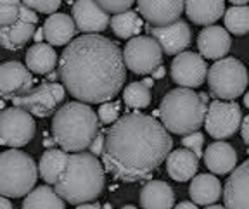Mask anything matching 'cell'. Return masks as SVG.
Returning a JSON list of instances; mask_svg holds the SVG:
<instances>
[{
  "mask_svg": "<svg viewBox=\"0 0 249 209\" xmlns=\"http://www.w3.org/2000/svg\"><path fill=\"white\" fill-rule=\"evenodd\" d=\"M126 62L118 43L99 33L74 38L59 57V74L68 92L87 104L116 97L126 80Z\"/></svg>",
  "mask_w": 249,
  "mask_h": 209,
  "instance_id": "obj_1",
  "label": "cell"
},
{
  "mask_svg": "<svg viewBox=\"0 0 249 209\" xmlns=\"http://www.w3.org/2000/svg\"><path fill=\"white\" fill-rule=\"evenodd\" d=\"M173 139L166 126L147 114H124L106 133L102 163L121 182L151 178L168 159Z\"/></svg>",
  "mask_w": 249,
  "mask_h": 209,
  "instance_id": "obj_2",
  "label": "cell"
},
{
  "mask_svg": "<svg viewBox=\"0 0 249 209\" xmlns=\"http://www.w3.org/2000/svg\"><path fill=\"white\" fill-rule=\"evenodd\" d=\"M104 163L92 152L70 154L66 168L55 183V190L70 204L95 201L104 189Z\"/></svg>",
  "mask_w": 249,
  "mask_h": 209,
  "instance_id": "obj_3",
  "label": "cell"
},
{
  "mask_svg": "<svg viewBox=\"0 0 249 209\" xmlns=\"http://www.w3.org/2000/svg\"><path fill=\"white\" fill-rule=\"evenodd\" d=\"M99 114L87 102L74 101L57 109L52 118V135L61 149L82 152L99 135Z\"/></svg>",
  "mask_w": 249,
  "mask_h": 209,
  "instance_id": "obj_4",
  "label": "cell"
},
{
  "mask_svg": "<svg viewBox=\"0 0 249 209\" xmlns=\"http://www.w3.org/2000/svg\"><path fill=\"white\" fill-rule=\"evenodd\" d=\"M208 114V93H196L194 88L178 87L170 90L160 105L161 123L168 132L189 135L204 124Z\"/></svg>",
  "mask_w": 249,
  "mask_h": 209,
  "instance_id": "obj_5",
  "label": "cell"
},
{
  "mask_svg": "<svg viewBox=\"0 0 249 209\" xmlns=\"http://www.w3.org/2000/svg\"><path fill=\"white\" fill-rule=\"evenodd\" d=\"M40 170L26 152L9 149L0 156V194L9 199H19L33 190Z\"/></svg>",
  "mask_w": 249,
  "mask_h": 209,
  "instance_id": "obj_6",
  "label": "cell"
},
{
  "mask_svg": "<svg viewBox=\"0 0 249 209\" xmlns=\"http://www.w3.org/2000/svg\"><path fill=\"white\" fill-rule=\"evenodd\" d=\"M248 70L235 57L218 59L208 71L210 92L222 101H235L241 97L248 87Z\"/></svg>",
  "mask_w": 249,
  "mask_h": 209,
  "instance_id": "obj_7",
  "label": "cell"
},
{
  "mask_svg": "<svg viewBox=\"0 0 249 209\" xmlns=\"http://www.w3.org/2000/svg\"><path fill=\"white\" fill-rule=\"evenodd\" d=\"M35 132V120L26 109L12 105L0 114V143L5 147H24L33 140Z\"/></svg>",
  "mask_w": 249,
  "mask_h": 209,
  "instance_id": "obj_8",
  "label": "cell"
},
{
  "mask_svg": "<svg viewBox=\"0 0 249 209\" xmlns=\"http://www.w3.org/2000/svg\"><path fill=\"white\" fill-rule=\"evenodd\" d=\"M163 47L154 36H133L124 45V62L132 73L152 74L163 61Z\"/></svg>",
  "mask_w": 249,
  "mask_h": 209,
  "instance_id": "obj_9",
  "label": "cell"
},
{
  "mask_svg": "<svg viewBox=\"0 0 249 209\" xmlns=\"http://www.w3.org/2000/svg\"><path fill=\"white\" fill-rule=\"evenodd\" d=\"M64 95H66V87L59 85V83L45 82L38 87H33L23 95L14 97L12 102L18 107L26 109L33 116L47 118L51 114H55L57 105L64 101Z\"/></svg>",
  "mask_w": 249,
  "mask_h": 209,
  "instance_id": "obj_10",
  "label": "cell"
},
{
  "mask_svg": "<svg viewBox=\"0 0 249 209\" xmlns=\"http://www.w3.org/2000/svg\"><path fill=\"white\" fill-rule=\"evenodd\" d=\"M242 124V111L241 105L235 101H222L216 99L210 104L206 114V132L210 137L216 140L229 139L235 135L239 126Z\"/></svg>",
  "mask_w": 249,
  "mask_h": 209,
  "instance_id": "obj_11",
  "label": "cell"
},
{
  "mask_svg": "<svg viewBox=\"0 0 249 209\" xmlns=\"http://www.w3.org/2000/svg\"><path fill=\"white\" fill-rule=\"evenodd\" d=\"M208 76L204 57L196 52H182L171 62V78L185 88H199Z\"/></svg>",
  "mask_w": 249,
  "mask_h": 209,
  "instance_id": "obj_12",
  "label": "cell"
},
{
  "mask_svg": "<svg viewBox=\"0 0 249 209\" xmlns=\"http://www.w3.org/2000/svg\"><path fill=\"white\" fill-rule=\"evenodd\" d=\"M33 78L30 68L18 61H7L0 66V93L2 97L12 101L33 88Z\"/></svg>",
  "mask_w": 249,
  "mask_h": 209,
  "instance_id": "obj_13",
  "label": "cell"
},
{
  "mask_svg": "<svg viewBox=\"0 0 249 209\" xmlns=\"http://www.w3.org/2000/svg\"><path fill=\"white\" fill-rule=\"evenodd\" d=\"M73 19L83 35L102 33L111 24L109 12L101 7L97 0H76L73 5Z\"/></svg>",
  "mask_w": 249,
  "mask_h": 209,
  "instance_id": "obj_14",
  "label": "cell"
},
{
  "mask_svg": "<svg viewBox=\"0 0 249 209\" xmlns=\"http://www.w3.org/2000/svg\"><path fill=\"white\" fill-rule=\"evenodd\" d=\"M149 33L160 42L166 55L182 54L187 47L191 45L192 40L191 28L182 19L166 24V26H151L149 24Z\"/></svg>",
  "mask_w": 249,
  "mask_h": 209,
  "instance_id": "obj_15",
  "label": "cell"
},
{
  "mask_svg": "<svg viewBox=\"0 0 249 209\" xmlns=\"http://www.w3.org/2000/svg\"><path fill=\"white\" fill-rule=\"evenodd\" d=\"M137 5L151 26H166L180 19L185 0H137Z\"/></svg>",
  "mask_w": 249,
  "mask_h": 209,
  "instance_id": "obj_16",
  "label": "cell"
},
{
  "mask_svg": "<svg viewBox=\"0 0 249 209\" xmlns=\"http://www.w3.org/2000/svg\"><path fill=\"white\" fill-rule=\"evenodd\" d=\"M223 201L229 209H249V159L229 176L223 189Z\"/></svg>",
  "mask_w": 249,
  "mask_h": 209,
  "instance_id": "obj_17",
  "label": "cell"
},
{
  "mask_svg": "<svg viewBox=\"0 0 249 209\" xmlns=\"http://www.w3.org/2000/svg\"><path fill=\"white\" fill-rule=\"evenodd\" d=\"M197 47L202 57L206 59H223L229 54L232 40L229 31L222 26H206L197 36Z\"/></svg>",
  "mask_w": 249,
  "mask_h": 209,
  "instance_id": "obj_18",
  "label": "cell"
},
{
  "mask_svg": "<svg viewBox=\"0 0 249 209\" xmlns=\"http://www.w3.org/2000/svg\"><path fill=\"white\" fill-rule=\"evenodd\" d=\"M202 157H204L208 170L213 171L214 174L232 173L237 166V152L230 143L223 142V140L210 143Z\"/></svg>",
  "mask_w": 249,
  "mask_h": 209,
  "instance_id": "obj_19",
  "label": "cell"
},
{
  "mask_svg": "<svg viewBox=\"0 0 249 209\" xmlns=\"http://www.w3.org/2000/svg\"><path fill=\"white\" fill-rule=\"evenodd\" d=\"M199 168V156L189 149L170 152L166 159V171L175 182H189L196 176Z\"/></svg>",
  "mask_w": 249,
  "mask_h": 209,
  "instance_id": "obj_20",
  "label": "cell"
},
{
  "mask_svg": "<svg viewBox=\"0 0 249 209\" xmlns=\"http://www.w3.org/2000/svg\"><path fill=\"white\" fill-rule=\"evenodd\" d=\"M43 30H45V42H49L54 47H61L73 42L78 28L71 16L55 12V14H51L47 17Z\"/></svg>",
  "mask_w": 249,
  "mask_h": 209,
  "instance_id": "obj_21",
  "label": "cell"
},
{
  "mask_svg": "<svg viewBox=\"0 0 249 209\" xmlns=\"http://www.w3.org/2000/svg\"><path fill=\"white\" fill-rule=\"evenodd\" d=\"M175 194L166 182L151 180L140 190V208L142 209H173Z\"/></svg>",
  "mask_w": 249,
  "mask_h": 209,
  "instance_id": "obj_22",
  "label": "cell"
},
{
  "mask_svg": "<svg viewBox=\"0 0 249 209\" xmlns=\"http://www.w3.org/2000/svg\"><path fill=\"white\" fill-rule=\"evenodd\" d=\"M187 17L194 24L211 26L225 11V0H185Z\"/></svg>",
  "mask_w": 249,
  "mask_h": 209,
  "instance_id": "obj_23",
  "label": "cell"
},
{
  "mask_svg": "<svg viewBox=\"0 0 249 209\" xmlns=\"http://www.w3.org/2000/svg\"><path fill=\"white\" fill-rule=\"evenodd\" d=\"M192 201L199 206H210L222 197V183L214 174H197L189 189Z\"/></svg>",
  "mask_w": 249,
  "mask_h": 209,
  "instance_id": "obj_24",
  "label": "cell"
},
{
  "mask_svg": "<svg viewBox=\"0 0 249 209\" xmlns=\"http://www.w3.org/2000/svg\"><path fill=\"white\" fill-rule=\"evenodd\" d=\"M59 64L57 54L54 51V45L51 43H35L26 52V66L30 71L36 74H49L55 70Z\"/></svg>",
  "mask_w": 249,
  "mask_h": 209,
  "instance_id": "obj_25",
  "label": "cell"
},
{
  "mask_svg": "<svg viewBox=\"0 0 249 209\" xmlns=\"http://www.w3.org/2000/svg\"><path fill=\"white\" fill-rule=\"evenodd\" d=\"M68 161H70V154L64 149H47L40 157L38 170L42 178L45 180L49 185H55L59 176L62 174L64 168H66Z\"/></svg>",
  "mask_w": 249,
  "mask_h": 209,
  "instance_id": "obj_26",
  "label": "cell"
},
{
  "mask_svg": "<svg viewBox=\"0 0 249 209\" xmlns=\"http://www.w3.org/2000/svg\"><path fill=\"white\" fill-rule=\"evenodd\" d=\"M35 33V24L26 23V21H16L11 26L0 28V43L7 51H19L21 47H24L30 40H33Z\"/></svg>",
  "mask_w": 249,
  "mask_h": 209,
  "instance_id": "obj_27",
  "label": "cell"
},
{
  "mask_svg": "<svg viewBox=\"0 0 249 209\" xmlns=\"http://www.w3.org/2000/svg\"><path fill=\"white\" fill-rule=\"evenodd\" d=\"M23 209H64V199L49 185L36 187L24 197Z\"/></svg>",
  "mask_w": 249,
  "mask_h": 209,
  "instance_id": "obj_28",
  "label": "cell"
},
{
  "mask_svg": "<svg viewBox=\"0 0 249 209\" xmlns=\"http://www.w3.org/2000/svg\"><path fill=\"white\" fill-rule=\"evenodd\" d=\"M111 28L118 38H133V36H139L142 30V19L139 12L124 11L111 17Z\"/></svg>",
  "mask_w": 249,
  "mask_h": 209,
  "instance_id": "obj_29",
  "label": "cell"
},
{
  "mask_svg": "<svg viewBox=\"0 0 249 209\" xmlns=\"http://www.w3.org/2000/svg\"><path fill=\"white\" fill-rule=\"evenodd\" d=\"M225 28L233 35L249 31V5H233L225 12Z\"/></svg>",
  "mask_w": 249,
  "mask_h": 209,
  "instance_id": "obj_30",
  "label": "cell"
},
{
  "mask_svg": "<svg viewBox=\"0 0 249 209\" xmlns=\"http://www.w3.org/2000/svg\"><path fill=\"white\" fill-rule=\"evenodd\" d=\"M124 104L132 109H144L151 104V88L144 85V82L130 83L123 92Z\"/></svg>",
  "mask_w": 249,
  "mask_h": 209,
  "instance_id": "obj_31",
  "label": "cell"
},
{
  "mask_svg": "<svg viewBox=\"0 0 249 209\" xmlns=\"http://www.w3.org/2000/svg\"><path fill=\"white\" fill-rule=\"evenodd\" d=\"M23 0H0V26H11L19 21Z\"/></svg>",
  "mask_w": 249,
  "mask_h": 209,
  "instance_id": "obj_32",
  "label": "cell"
},
{
  "mask_svg": "<svg viewBox=\"0 0 249 209\" xmlns=\"http://www.w3.org/2000/svg\"><path fill=\"white\" fill-rule=\"evenodd\" d=\"M120 109H121L120 102H113V101L102 102L101 107H99V111H97L101 123L102 124H114L118 120H120Z\"/></svg>",
  "mask_w": 249,
  "mask_h": 209,
  "instance_id": "obj_33",
  "label": "cell"
},
{
  "mask_svg": "<svg viewBox=\"0 0 249 209\" xmlns=\"http://www.w3.org/2000/svg\"><path fill=\"white\" fill-rule=\"evenodd\" d=\"M62 0H23V4L42 14H55Z\"/></svg>",
  "mask_w": 249,
  "mask_h": 209,
  "instance_id": "obj_34",
  "label": "cell"
},
{
  "mask_svg": "<svg viewBox=\"0 0 249 209\" xmlns=\"http://www.w3.org/2000/svg\"><path fill=\"white\" fill-rule=\"evenodd\" d=\"M182 143H183V147L189 149V151H192L194 154H197L199 157H201V156H204V152H202V145H204V135H202L201 132H194V133H189V135H185L182 139Z\"/></svg>",
  "mask_w": 249,
  "mask_h": 209,
  "instance_id": "obj_35",
  "label": "cell"
},
{
  "mask_svg": "<svg viewBox=\"0 0 249 209\" xmlns=\"http://www.w3.org/2000/svg\"><path fill=\"white\" fill-rule=\"evenodd\" d=\"M101 7L106 12H111V14H120V12L130 11L133 4L137 0H97Z\"/></svg>",
  "mask_w": 249,
  "mask_h": 209,
  "instance_id": "obj_36",
  "label": "cell"
},
{
  "mask_svg": "<svg viewBox=\"0 0 249 209\" xmlns=\"http://www.w3.org/2000/svg\"><path fill=\"white\" fill-rule=\"evenodd\" d=\"M19 21H26V23L31 24H36L38 23V16H36V11H33L31 7L28 5H21V11H19Z\"/></svg>",
  "mask_w": 249,
  "mask_h": 209,
  "instance_id": "obj_37",
  "label": "cell"
},
{
  "mask_svg": "<svg viewBox=\"0 0 249 209\" xmlns=\"http://www.w3.org/2000/svg\"><path fill=\"white\" fill-rule=\"evenodd\" d=\"M104 147H106V135L102 132H99V135L95 137V140H93L92 145H90L89 152H92V154H95V156H102Z\"/></svg>",
  "mask_w": 249,
  "mask_h": 209,
  "instance_id": "obj_38",
  "label": "cell"
},
{
  "mask_svg": "<svg viewBox=\"0 0 249 209\" xmlns=\"http://www.w3.org/2000/svg\"><path fill=\"white\" fill-rule=\"evenodd\" d=\"M241 135H242V140L249 145V116H246L242 120V124H241Z\"/></svg>",
  "mask_w": 249,
  "mask_h": 209,
  "instance_id": "obj_39",
  "label": "cell"
},
{
  "mask_svg": "<svg viewBox=\"0 0 249 209\" xmlns=\"http://www.w3.org/2000/svg\"><path fill=\"white\" fill-rule=\"evenodd\" d=\"M175 209H197V204H196L194 201H192V202L185 201V202H180V204H177Z\"/></svg>",
  "mask_w": 249,
  "mask_h": 209,
  "instance_id": "obj_40",
  "label": "cell"
},
{
  "mask_svg": "<svg viewBox=\"0 0 249 209\" xmlns=\"http://www.w3.org/2000/svg\"><path fill=\"white\" fill-rule=\"evenodd\" d=\"M33 40H35L36 43H42V40H45V30H43V28H36V33H35V36H33Z\"/></svg>",
  "mask_w": 249,
  "mask_h": 209,
  "instance_id": "obj_41",
  "label": "cell"
},
{
  "mask_svg": "<svg viewBox=\"0 0 249 209\" xmlns=\"http://www.w3.org/2000/svg\"><path fill=\"white\" fill-rule=\"evenodd\" d=\"M164 73H166V70H164L163 66L156 68V70L152 71V78H154V80H161V78L164 76Z\"/></svg>",
  "mask_w": 249,
  "mask_h": 209,
  "instance_id": "obj_42",
  "label": "cell"
},
{
  "mask_svg": "<svg viewBox=\"0 0 249 209\" xmlns=\"http://www.w3.org/2000/svg\"><path fill=\"white\" fill-rule=\"evenodd\" d=\"M0 208L2 209H14L11 204V201H9V197H4V195H2V199H0Z\"/></svg>",
  "mask_w": 249,
  "mask_h": 209,
  "instance_id": "obj_43",
  "label": "cell"
},
{
  "mask_svg": "<svg viewBox=\"0 0 249 209\" xmlns=\"http://www.w3.org/2000/svg\"><path fill=\"white\" fill-rule=\"evenodd\" d=\"M76 209H101L99 204H90V202H85V204H78Z\"/></svg>",
  "mask_w": 249,
  "mask_h": 209,
  "instance_id": "obj_44",
  "label": "cell"
},
{
  "mask_svg": "<svg viewBox=\"0 0 249 209\" xmlns=\"http://www.w3.org/2000/svg\"><path fill=\"white\" fill-rule=\"evenodd\" d=\"M229 2H232L233 5H248L249 0H229Z\"/></svg>",
  "mask_w": 249,
  "mask_h": 209,
  "instance_id": "obj_45",
  "label": "cell"
},
{
  "mask_svg": "<svg viewBox=\"0 0 249 209\" xmlns=\"http://www.w3.org/2000/svg\"><path fill=\"white\" fill-rule=\"evenodd\" d=\"M144 85L149 87V88H152V87H154V78H145V80H144Z\"/></svg>",
  "mask_w": 249,
  "mask_h": 209,
  "instance_id": "obj_46",
  "label": "cell"
},
{
  "mask_svg": "<svg viewBox=\"0 0 249 209\" xmlns=\"http://www.w3.org/2000/svg\"><path fill=\"white\" fill-rule=\"evenodd\" d=\"M204 209H229L227 206H208V208H204Z\"/></svg>",
  "mask_w": 249,
  "mask_h": 209,
  "instance_id": "obj_47",
  "label": "cell"
},
{
  "mask_svg": "<svg viewBox=\"0 0 249 209\" xmlns=\"http://www.w3.org/2000/svg\"><path fill=\"white\" fill-rule=\"evenodd\" d=\"M244 105H246V107L249 109V92H248V93H246V95H244Z\"/></svg>",
  "mask_w": 249,
  "mask_h": 209,
  "instance_id": "obj_48",
  "label": "cell"
},
{
  "mask_svg": "<svg viewBox=\"0 0 249 209\" xmlns=\"http://www.w3.org/2000/svg\"><path fill=\"white\" fill-rule=\"evenodd\" d=\"M121 209H137V208H135V206H123Z\"/></svg>",
  "mask_w": 249,
  "mask_h": 209,
  "instance_id": "obj_49",
  "label": "cell"
},
{
  "mask_svg": "<svg viewBox=\"0 0 249 209\" xmlns=\"http://www.w3.org/2000/svg\"><path fill=\"white\" fill-rule=\"evenodd\" d=\"M68 2H73V0H68Z\"/></svg>",
  "mask_w": 249,
  "mask_h": 209,
  "instance_id": "obj_50",
  "label": "cell"
}]
</instances>
